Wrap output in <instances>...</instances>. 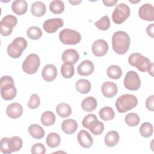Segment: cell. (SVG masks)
I'll use <instances>...</instances> for the list:
<instances>
[{"label": "cell", "instance_id": "1", "mask_svg": "<svg viewBox=\"0 0 154 154\" xmlns=\"http://www.w3.org/2000/svg\"><path fill=\"white\" fill-rule=\"evenodd\" d=\"M130 43V37L125 31H118L112 35V49L116 53L119 55H123L127 52L129 48Z\"/></svg>", "mask_w": 154, "mask_h": 154}, {"label": "cell", "instance_id": "2", "mask_svg": "<svg viewBox=\"0 0 154 154\" xmlns=\"http://www.w3.org/2000/svg\"><path fill=\"white\" fill-rule=\"evenodd\" d=\"M128 63L140 72H148L150 75L153 76V64L148 58L142 54L138 52L132 54L128 58Z\"/></svg>", "mask_w": 154, "mask_h": 154}, {"label": "cell", "instance_id": "3", "mask_svg": "<svg viewBox=\"0 0 154 154\" xmlns=\"http://www.w3.org/2000/svg\"><path fill=\"white\" fill-rule=\"evenodd\" d=\"M1 95L3 99L11 100L13 99L17 93L16 88L14 86V82L10 76H3L0 81Z\"/></svg>", "mask_w": 154, "mask_h": 154}, {"label": "cell", "instance_id": "4", "mask_svg": "<svg viewBox=\"0 0 154 154\" xmlns=\"http://www.w3.org/2000/svg\"><path fill=\"white\" fill-rule=\"evenodd\" d=\"M22 140L17 136L12 137L10 138L4 137L1 140L0 150L3 153H11L19 150L22 148Z\"/></svg>", "mask_w": 154, "mask_h": 154}, {"label": "cell", "instance_id": "5", "mask_svg": "<svg viewBox=\"0 0 154 154\" xmlns=\"http://www.w3.org/2000/svg\"><path fill=\"white\" fill-rule=\"evenodd\" d=\"M138 104V99L133 94H125L120 96L116 100V106L120 113H125L135 108Z\"/></svg>", "mask_w": 154, "mask_h": 154}, {"label": "cell", "instance_id": "6", "mask_svg": "<svg viewBox=\"0 0 154 154\" xmlns=\"http://www.w3.org/2000/svg\"><path fill=\"white\" fill-rule=\"evenodd\" d=\"M27 41L23 37H16L8 46V55L13 58H17L21 56L22 52L27 47Z\"/></svg>", "mask_w": 154, "mask_h": 154}, {"label": "cell", "instance_id": "7", "mask_svg": "<svg viewBox=\"0 0 154 154\" xmlns=\"http://www.w3.org/2000/svg\"><path fill=\"white\" fill-rule=\"evenodd\" d=\"M59 39L64 45H74L81 42V35L77 31L66 28L59 33Z\"/></svg>", "mask_w": 154, "mask_h": 154}, {"label": "cell", "instance_id": "8", "mask_svg": "<svg viewBox=\"0 0 154 154\" xmlns=\"http://www.w3.org/2000/svg\"><path fill=\"white\" fill-rule=\"evenodd\" d=\"M131 11L129 6L124 3L117 4L112 14V19L116 24L123 23L130 16Z\"/></svg>", "mask_w": 154, "mask_h": 154}, {"label": "cell", "instance_id": "9", "mask_svg": "<svg viewBox=\"0 0 154 154\" xmlns=\"http://www.w3.org/2000/svg\"><path fill=\"white\" fill-rule=\"evenodd\" d=\"M40 64L38 55L36 54L28 55L22 63V70L27 74H34L38 70Z\"/></svg>", "mask_w": 154, "mask_h": 154}, {"label": "cell", "instance_id": "10", "mask_svg": "<svg viewBox=\"0 0 154 154\" xmlns=\"http://www.w3.org/2000/svg\"><path fill=\"white\" fill-rule=\"evenodd\" d=\"M17 23V18L11 14L5 16L0 22V32L2 35L8 36L13 31V28Z\"/></svg>", "mask_w": 154, "mask_h": 154}, {"label": "cell", "instance_id": "11", "mask_svg": "<svg viewBox=\"0 0 154 154\" xmlns=\"http://www.w3.org/2000/svg\"><path fill=\"white\" fill-rule=\"evenodd\" d=\"M123 84L126 89L136 91L140 87L141 81L137 73L134 71H129L125 75Z\"/></svg>", "mask_w": 154, "mask_h": 154}, {"label": "cell", "instance_id": "12", "mask_svg": "<svg viewBox=\"0 0 154 154\" xmlns=\"http://www.w3.org/2000/svg\"><path fill=\"white\" fill-rule=\"evenodd\" d=\"M64 25L63 20L61 18H53L45 20L43 24L44 30L48 33H54Z\"/></svg>", "mask_w": 154, "mask_h": 154}, {"label": "cell", "instance_id": "13", "mask_svg": "<svg viewBox=\"0 0 154 154\" xmlns=\"http://www.w3.org/2000/svg\"><path fill=\"white\" fill-rule=\"evenodd\" d=\"M139 17L144 20H154V7L150 4H143L138 10Z\"/></svg>", "mask_w": 154, "mask_h": 154}, {"label": "cell", "instance_id": "14", "mask_svg": "<svg viewBox=\"0 0 154 154\" xmlns=\"http://www.w3.org/2000/svg\"><path fill=\"white\" fill-rule=\"evenodd\" d=\"M108 50V45L107 42L103 39L96 40L92 45V52L96 57H102L105 55Z\"/></svg>", "mask_w": 154, "mask_h": 154}, {"label": "cell", "instance_id": "15", "mask_svg": "<svg viewBox=\"0 0 154 154\" xmlns=\"http://www.w3.org/2000/svg\"><path fill=\"white\" fill-rule=\"evenodd\" d=\"M78 141L81 146L84 148H90L93 143V140L90 134L85 130H81L77 135Z\"/></svg>", "mask_w": 154, "mask_h": 154}, {"label": "cell", "instance_id": "16", "mask_svg": "<svg viewBox=\"0 0 154 154\" xmlns=\"http://www.w3.org/2000/svg\"><path fill=\"white\" fill-rule=\"evenodd\" d=\"M42 76L45 81L48 82H52L57 76V69L56 67L51 64L46 65L42 70Z\"/></svg>", "mask_w": 154, "mask_h": 154}, {"label": "cell", "instance_id": "17", "mask_svg": "<svg viewBox=\"0 0 154 154\" xmlns=\"http://www.w3.org/2000/svg\"><path fill=\"white\" fill-rule=\"evenodd\" d=\"M22 106L17 102L11 103L8 105L6 109L7 115L11 119H17L22 116Z\"/></svg>", "mask_w": 154, "mask_h": 154}, {"label": "cell", "instance_id": "18", "mask_svg": "<svg viewBox=\"0 0 154 154\" xmlns=\"http://www.w3.org/2000/svg\"><path fill=\"white\" fill-rule=\"evenodd\" d=\"M101 90L103 95L108 98L113 97L118 91L117 84L111 81L105 82L102 85Z\"/></svg>", "mask_w": 154, "mask_h": 154}, {"label": "cell", "instance_id": "19", "mask_svg": "<svg viewBox=\"0 0 154 154\" xmlns=\"http://www.w3.org/2000/svg\"><path fill=\"white\" fill-rule=\"evenodd\" d=\"M94 70V64L90 60L82 61L77 67V72L81 76H88L93 72Z\"/></svg>", "mask_w": 154, "mask_h": 154}, {"label": "cell", "instance_id": "20", "mask_svg": "<svg viewBox=\"0 0 154 154\" xmlns=\"http://www.w3.org/2000/svg\"><path fill=\"white\" fill-rule=\"evenodd\" d=\"M61 58L64 63H69L73 65L79 60V55L76 50L68 49L63 52Z\"/></svg>", "mask_w": 154, "mask_h": 154}, {"label": "cell", "instance_id": "21", "mask_svg": "<svg viewBox=\"0 0 154 154\" xmlns=\"http://www.w3.org/2000/svg\"><path fill=\"white\" fill-rule=\"evenodd\" d=\"M28 8V4L24 0L14 1L11 4V9L17 15H22L25 14Z\"/></svg>", "mask_w": 154, "mask_h": 154}, {"label": "cell", "instance_id": "22", "mask_svg": "<svg viewBox=\"0 0 154 154\" xmlns=\"http://www.w3.org/2000/svg\"><path fill=\"white\" fill-rule=\"evenodd\" d=\"M78 128V123L73 119H66L61 123V129L66 134H72L76 132Z\"/></svg>", "mask_w": 154, "mask_h": 154}, {"label": "cell", "instance_id": "23", "mask_svg": "<svg viewBox=\"0 0 154 154\" xmlns=\"http://www.w3.org/2000/svg\"><path fill=\"white\" fill-rule=\"evenodd\" d=\"M97 105L96 99L91 96L87 97L83 99L81 103V107L86 112H91L94 111Z\"/></svg>", "mask_w": 154, "mask_h": 154}, {"label": "cell", "instance_id": "24", "mask_svg": "<svg viewBox=\"0 0 154 154\" xmlns=\"http://www.w3.org/2000/svg\"><path fill=\"white\" fill-rule=\"evenodd\" d=\"M120 137L119 133L116 131H109L105 136L104 141L105 144L108 147L115 146L119 141Z\"/></svg>", "mask_w": 154, "mask_h": 154}, {"label": "cell", "instance_id": "25", "mask_svg": "<svg viewBox=\"0 0 154 154\" xmlns=\"http://www.w3.org/2000/svg\"><path fill=\"white\" fill-rule=\"evenodd\" d=\"M46 8L44 3L40 1H36L32 4L31 11L32 14L36 17L43 16L46 13Z\"/></svg>", "mask_w": 154, "mask_h": 154}, {"label": "cell", "instance_id": "26", "mask_svg": "<svg viewBox=\"0 0 154 154\" xmlns=\"http://www.w3.org/2000/svg\"><path fill=\"white\" fill-rule=\"evenodd\" d=\"M75 88L79 93L81 94H87L91 89V84L87 79H80L76 82Z\"/></svg>", "mask_w": 154, "mask_h": 154}, {"label": "cell", "instance_id": "27", "mask_svg": "<svg viewBox=\"0 0 154 154\" xmlns=\"http://www.w3.org/2000/svg\"><path fill=\"white\" fill-rule=\"evenodd\" d=\"M28 132L35 139H42L45 135V131L42 126L37 124H32L28 127Z\"/></svg>", "mask_w": 154, "mask_h": 154}, {"label": "cell", "instance_id": "28", "mask_svg": "<svg viewBox=\"0 0 154 154\" xmlns=\"http://www.w3.org/2000/svg\"><path fill=\"white\" fill-rule=\"evenodd\" d=\"M56 112L60 117L66 118L70 116L72 114V108L69 104L61 103L57 106Z\"/></svg>", "mask_w": 154, "mask_h": 154}, {"label": "cell", "instance_id": "29", "mask_svg": "<svg viewBox=\"0 0 154 154\" xmlns=\"http://www.w3.org/2000/svg\"><path fill=\"white\" fill-rule=\"evenodd\" d=\"M46 142L47 145L51 148H55L58 146L61 142L60 136L55 132L49 133L47 137Z\"/></svg>", "mask_w": 154, "mask_h": 154}, {"label": "cell", "instance_id": "30", "mask_svg": "<svg viewBox=\"0 0 154 154\" xmlns=\"http://www.w3.org/2000/svg\"><path fill=\"white\" fill-rule=\"evenodd\" d=\"M55 122V116L54 113L50 111L44 112L41 116V122L45 126L52 125Z\"/></svg>", "mask_w": 154, "mask_h": 154}, {"label": "cell", "instance_id": "31", "mask_svg": "<svg viewBox=\"0 0 154 154\" xmlns=\"http://www.w3.org/2000/svg\"><path fill=\"white\" fill-rule=\"evenodd\" d=\"M106 74L109 78L113 79H117L122 76V70L119 66L111 65L108 67Z\"/></svg>", "mask_w": 154, "mask_h": 154}, {"label": "cell", "instance_id": "32", "mask_svg": "<svg viewBox=\"0 0 154 154\" xmlns=\"http://www.w3.org/2000/svg\"><path fill=\"white\" fill-rule=\"evenodd\" d=\"M99 116L102 120L104 121H109L114 119L115 113L113 109L110 106H105L99 111Z\"/></svg>", "mask_w": 154, "mask_h": 154}, {"label": "cell", "instance_id": "33", "mask_svg": "<svg viewBox=\"0 0 154 154\" xmlns=\"http://www.w3.org/2000/svg\"><path fill=\"white\" fill-rule=\"evenodd\" d=\"M75 73V69L73 65L69 63H64L61 67V73L63 77L66 79L72 78Z\"/></svg>", "mask_w": 154, "mask_h": 154}, {"label": "cell", "instance_id": "34", "mask_svg": "<svg viewBox=\"0 0 154 154\" xmlns=\"http://www.w3.org/2000/svg\"><path fill=\"white\" fill-rule=\"evenodd\" d=\"M49 10L54 14H61L64 10V2L60 0L52 1L49 4Z\"/></svg>", "mask_w": 154, "mask_h": 154}, {"label": "cell", "instance_id": "35", "mask_svg": "<svg viewBox=\"0 0 154 154\" xmlns=\"http://www.w3.org/2000/svg\"><path fill=\"white\" fill-rule=\"evenodd\" d=\"M139 131L142 137L149 138L153 134V126L149 122H144L141 125Z\"/></svg>", "mask_w": 154, "mask_h": 154}, {"label": "cell", "instance_id": "36", "mask_svg": "<svg viewBox=\"0 0 154 154\" xmlns=\"http://www.w3.org/2000/svg\"><path fill=\"white\" fill-rule=\"evenodd\" d=\"M27 36L31 40H38L42 35V29L37 26H31L26 31Z\"/></svg>", "mask_w": 154, "mask_h": 154}, {"label": "cell", "instance_id": "37", "mask_svg": "<svg viewBox=\"0 0 154 154\" xmlns=\"http://www.w3.org/2000/svg\"><path fill=\"white\" fill-rule=\"evenodd\" d=\"M125 120L126 123L129 126H137L140 122V119L139 116L134 112H130L128 113L125 118Z\"/></svg>", "mask_w": 154, "mask_h": 154}, {"label": "cell", "instance_id": "38", "mask_svg": "<svg viewBox=\"0 0 154 154\" xmlns=\"http://www.w3.org/2000/svg\"><path fill=\"white\" fill-rule=\"evenodd\" d=\"M94 25L99 29L105 31L110 27V20L108 16L105 15L94 23Z\"/></svg>", "mask_w": 154, "mask_h": 154}, {"label": "cell", "instance_id": "39", "mask_svg": "<svg viewBox=\"0 0 154 154\" xmlns=\"http://www.w3.org/2000/svg\"><path fill=\"white\" fill-rule=\"evenodd\" d=\"M97 120L96 116L94 114H87L82 120V125L83 127L90 129V128L93 125V123Z\"/></svg>", "mask_w": 154, "mask_h": 154}, {"label": "cell", "instance_id": "40", "mask_svg": "<svg viewBox=\"0 0 154 154\" xmlns=\"http://www.w3.org/2000/svg\"><path fill=\"white\" fill-rule=\"evenodd\" d=\"M90 131L94 135H99L101 134L104 131V125L102 122L98 120L94 123V124L90 128Z\"/></svg>", "mask_w": 154, "mask_h": 154}, {"label": "cell", "instance_id": "41", "mask_svg": "<svg viewBox=\"0 0 154 154\" xmlns=\"http://www.w3.org/2000/svg\"><path fill=\"white\" fill-rule=\"evenodd\" d=\"M40 104V99L37 94H32L28 102V106L31 109L37 108Z\"/></svg>", "mask_w": 154, "mask_h": 154}, {"label": "cell", "instance_id": "42", "mask_svg": "<svg viewBox=\"0 0 154 154\" xmlns=\"http://www.w3.org/2000/svg\"><path fill=\"white\" fill-rule=\"evenodd\" d=\"M46 153V148L42 143H35L31 147L32 154H45Z\"/></svg>", "mask_w": 154, "mask_h": 154}, {"label": "cell", "instance_id": "43", "mask_svg": "<svg viewBox=\"0 0 154 154\" xmlns=\"http://www.w3.org/2000/svg\"><path fill=\"white\" fill-rule=\"evenodd\" d=\"M146 108L151 111L154 110V96L152 95L147 97L146 101Z\"/></svg>", "mask_w": 154, "mask_h": 154}, {"label": "cell", "instance_id": "44", "mask_svg": "<svg viewBox=\"0 0 154 154\" xmlns=\"http://www.w3.org/2000/svg\"><path fill=\"white\" fill-rule=\"evenodd\" d=\"M146 32L151 37H154V25L153 23H151L149 25L147 26L146 28Z\"/></svg>", "mask_w": 154, "mask_h": 154}, {"label": "cell", "instance_id": "45", "mask_svg": "<svg viewBox=\"0 0 154 154\" xmlns=\"http://www.w3.org/2000/svg\"><path fill=\"white\" fill-rule=\"evenodd\" d=\"M117 2H118L117 0H106V1L103 0V3L104 4V5L107 7H112L114 5H116Z\"/></svg>", "mask_w": 154, "mask_h": 154}, {"label": "cell", "instance_id": "46", "mask_svg": "<svg viewBox=\"0 0 154 154\" xmlns=\"http://www.w3.org/2000/svg\"><path fill=\"white\" fill-rule=\"evenodd\" d=\"M71 4H72V5H78V4H79L81 2V1H69Z\"/></svg>", "mask_w": 154, "mask_h": 154}]
</instances>
